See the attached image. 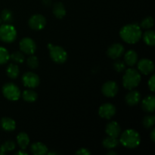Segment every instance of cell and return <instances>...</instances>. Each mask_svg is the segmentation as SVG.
<instances>
[{"label":"cell","mask_w":155,"mask_h":155,"mask_svg":"<svg viewBox=\"0 0 155 155\" xmlns=\"http://www.w3.org/2000/svg\"><path fill=\"white\" fill-rule=\"evenodd\" d=\"M120 37L129 44L136 43L142 36V29L137 24H130L124 26L120 31Z\"/></svg>","instance_id":"1"},{"label":"cell","mask_w":155,"mask_h":155,"mask_svg":"<svg viewBox=\"0 0 155 155\" xmlns=\"http://www.w3.org/2000/svg\"><path fill=\"white\" fill-rule=\"evenodd\" d=\"M141 138L139 133L134 130H127L121 135L120 142L127 148H135L140 144Z\"/></svg>","instance_id":"2"},{"label":"cell","mask_w":155,"mask_h":155,"mask_svg":"<svg viewBox=\"0 0 155 155\" xmlns=\"http://www.w3.org/2000/svg\"><path fill=\"white\" fill-rule=\"evenodd\" d=\"M141 82V75L137 70L130 68L126 71L123 77V85L126 89L131 90L139 86Z\"/></svg>","instance_id":"3"},{"label":"cell","mask_w":155,"mask_h":155,"mask_svg":"<svg viewBox=\"0 0 155 155\" xmlns=\"http://www.w3.org/2000/svg\"><path fill=\"white\" fill-rule=\"evenodd\" d=\"M50 50V57L51 60L57 64H63L68 59V54L62 47L58 45H53L51 44L48 45Z\"/></svg>","instance_id":"4"},{"label":"cell","mask_w":155,"mask_h":155,"mask_svg":"<svg viewBox=\"0 0 155 155\" xmlns=\"http://www.w3.org/2000/svg\"><path fill=\"white\" fill-rule=\"evenodd\" d=\"M17 37V31L11 24H3L0 27V39L6 43L14 42Z\"/></svg>","instance_id":"5"},{"label":"cell","mask_w":155,"mask_h":155,"mask_svg":"<svg viewBox=\"0 0 155 155\" xmlns=\"http://www.w3.org/2000/svg\"><path fill=\"white\" fill-rule=\"evenodd\" d=\"M2 93L10 101H17L21 97V90L18 86L12 83H7L3 86Z\"/></svg>","instance_id":"6"},{"label":"cell","mask_w":155,"mask_h":155,"mask_svg":"<svg viewBox=\"0 0 155 155\" xmlns=\"http://www.w3.org/2000/svg\"><path fill=\"white\" fill-rule=\"evenodd\" d=\"M29 26L31 29L35 30H40L45 27L46 24V19L45 17L39 14L33 15L28 21Z\"/></svg>","instance_id":"7"},{"label":"cell","mask_w":155,"mask_h":155,"mask_svg":"<svg viewBox=\"0 0 155 155\" xmlns=\"http://www.w3.org/2000/svg\"><path fill=\"white\" fill-rule=\"evenodd\" d=\"M22 81L26 87L30 88V89L37 87L40 83L39 77H38L37 74L33 72L25 73L22 77Z\"/></svg>","instance_id":"8"},{"label":"cell","mask_w":155,"mask_h":155,"mask_svg":"<svg viewBox=\"0 0 155 155\" xmlns=\"http://www.w3.org/2000/svg\"><path fill=\"white\" fill-rule=\"evenodd\" d=\"M20 48L22 52L27 54H33L36 49V45L34 41L29 37H25L20 41Z\"/></svg>","instance_id":"9"},{"label":"cell","mask_w":155,"mask_h":155,"mask_svg":"<svg viewBox=\"0 0 155 155\" xmlns=\"http://www.w3.org/2000/svg\"><path fill=\"white\" fill-rule=\"evenodd\" d=\"M118 85L114 81H107L102 86L101 92L103 95L108 98H113L118 92Z\"/></svg>","instance_id":"10"},{"label":"cell","mask_w":155,"mask_h":155,"mask_svg":"<svg viewBox=\"0 0 155 155\" xmlns=\"http://www.w3.org/2000/svg\"><path fill=\"white\" fill-rule=\"evenodd\" d=\"M116 113V107L110 103H105L100 106L98 109V114L104 119H110Z\"/></svg>","instance_id":"11"},{"label":"cell","mask_w":155,"mask_h":155,"mask_svg":"<svg viewBox=\"0 0 155 155\" xmlns=\"http://www.w3.org/2000/svg\"><path fill=\"white\" fill-rule=\"evenodd\" d=\"M138 69L139 72L145 75H148L151 74L154 70V63L149 59L143 58L140 60L138 63Z\"/></svg>","instance_id":"12"},{"label":"cell","mask_w":155,"mask_h":155,"mask_svg":"<svg viewBox=\"0 0 155 155\" xmlns=\"http://www.w3.org/2000/svg\"><path fill=\"white\" fill-rule=\"evenodd\" d=\"M124 52V47L120 43L112 44L107 48V54L109 58L112 59L119 58Z\"/></svg>","instance_id":"13"},{"label":"cell","mask_w":155,"mask_h":155,"mask_svg":"<svg viewBox=\"0 0 155 155\" xmlns=\"http://www.w3.org/2000/svg\"><path fill=\"white\" fill-rule=\"evenodd\" d=\"M105 132L109 136L117 138L121 133V128L118 123L115 122V121H111L106 126Z\"/></svg>","instance_id":"14"},{"label":"cell","mask_w":155,"mask_h":155,"mask_svg":"<svg viewBox=\"0 0 155 155\" xmlns=\"http://www.w3.org/2000/svg\"><path fill=\"white\" fill-rule=\"evenodd\" d=\"M141 99V95L138 91L136 90H132L131 92H129L126 96L125 100L126 102L128 105L130 106H134L137 104L139 102Z\"/></svg>","instance_id":"15"},{"label":"cell","mask_w":155,"mask_h":155,"mask_svg":"<svg viewBox=\"0 0 155 155\" xmlns=\"http://www.w3.org/2000/svg\"><path fill=\"white\" fill-rule=\"evenodd\" d=\"M142 107L147 112H153L155 109V98L154 95H149L143 99Z\"/></svg>","instance_id":"16"},{"label":"cell","mask_w":155,"mask_h":155,"mask_svg":"<svg viewBox=\"0 0 155 155\" xmlns=\"http://www.w3.org/2000/svg\"><path fill=\"white\" fill-rule=\"evenodd\" d=\"M30 151L35 155H44L48 153V148L42 142H35L30 147Z\"/></svg>","instance_id":"17"},{"label":"cell","mask_w":155,"mask_h":155,"mask_svg":"<svg viewBox=\"0 0 155 155\" xmlns=\"http://www.w3.org/2000/svg\"><path fill=\"white\" fill-rule=\"evenodd\" d=\"M125 63L129 66H134L138 61V54L134 50H129L124 56Z\"/></svg>","instance_id":"18"},{"label":"cell","mask_w":155,"mask_h":155,"mask_svg":"<svg viewBox=\"0 0 155 155\" xmlns=\"http://www.w3.org/2000/svg\"><path fill=\"white\" fill-rule=\"evenodd\" d=\"M1 126L3 130L8 132L13 131L16 128L15 121L10 117H3L1 120Z\"/></svg>","instance_id":"19"},{"label":"cell","mask_w":155,"mask_h":155,"mask_svg":"<svg viewBox=\"0 0 155 155\" xmlns=\"http://www.w3.org/2000/svg\"><path fill=\"white\" fill-rule=\"evenodd\" d=\"M17 142L21 149H26L30 143L29 136L26 133H20L17 136Z\"/></svg>","instance_id":"20"},{"label":"cell","mask_w":155,"mask_h":155,"mask_svg":"<svg viewBox=\"0 0 155 155\" xmlns=\"http://www.w3.org/2000/svg\"><path fill=\"white\" fill-rule=\"evenodd\" d=\"M53 14L57 18L61 19L66 15V9L61 2H56L53 6Z\"/></svg>","instance_id":"21"},{"label":"cell","mask_w":155,"mask_h":155,"mask_svg":"<svg viewBox=\"0 0 155 155\" xmlns=\"http://www.w3.org/2000/svg\"><path fill=\"white\" fill-rule=\"evenodd\" d=\"M102 145L107 149L111 150L113 148H116L119 145V141L117 140V138L112 137V136H108V137H106L103 140Z\"/></svg>","instance_id":"22"},{"label":"cell","mask_w":155,"mask_h":155,"mask_svg":"<svg viewBox=\"0 0 155 155\" xmlns=\"http://www.w3.org/2000/svg\"><path fill=\"white\" fill-rule=\"evenodd\" d=\"M22 97L25 101H27V102H34L37 99L38 95L37 93L34 90L27 89V90L24 91L22 94Z\"/></svg>","instance_id":"23"},{"label":"cell","mask_w":155,"mask_h":155,"mask_svg":"<svg viewBox=\"0 0 155 155\" xmlns=\"http://www.w3.org/2000/svg\"><path fill=\"white\" fill-rule=\"evenodd\" d=\"M6 73H7V75L10 78L16 79L20 74L19 68H18V66L17 64H10L8 66L7 70H6Z\"/></svg>","instance_id":"24"},{"label":"cell","mask_w":155,"mask_h":155,"mask_svg":"<svg viewBox=\"0 0 155 155\" xmlns=\"http://www.w3.org/2000/svg\"><path fill=\"white\" fill-rule=\"evenodd\" d=\"M143 39L147 45L154 46L155 44V33L153 30H148L143 35Z\"/></svg>","instance_id":"25"},{"label":"cell","mask_w":155,"mask_h":155,"mask_svg":"<svg viewBox=\"0 0 155 155\" xmlns=\"http://www.w3.org/2000/svg\"><path fill=\"white\" fill-rule=\"evenodd\" d=\"M15 148V143L13 141H7L0 147V154H5L6 152L13 151Z\"/></svg>","instance_id":"26"},{"label":"cell","mask_w":155,"mask_h":155,"mask_svg":"<svg viewBox=\"0 0 155 155\" xmlns=\"http://www.w3.org/2000/svg\"><path fill=\"white\" fill-rule=\"evenodd\" d=\"M10 59V54L6 48L0 47V64H3L8 61Z\"/></svg>","instance_id":"27"},{"label":"cell","mask_w":155,"mask_h":155,"mask_svg":"<svg viewBox=\"0 0 155 155\" xmlns=\"http://www.w3.org/2000/svg\"><path fill=\"white\" fill-rule=\"evenodd\" d=\"M1 19L5 23L12 22L13 20V15L12 12L8 9H5L1 13Z\"/></svg>","instance_id":"28"},{"label":"cell","mask_w":155,"mask_h":155,"mask_svg":"<svg viewBox=\"0 0 155 155\" xmlns=\"http://www.w3.org/2000/svg\"><path fill=\"white\" fill-rule=\"evenodd\" d=\"M155 117L154 115H148L143 119V126L147 129H149L154 125Z\"/></svg>","instance_id":"29"},{"label":"cell","mask_w":155,"mask_h":155,"mask_svg":"<svg viewBox=\"0 0 155 155\" xmlns=\"http://www.w3.org/2000/svg\"><path fill=\"white\" fill-rule=\"evenodd\" d=\"M10 58L16 63H22L24 61V55L21 51H15L10 55Z\"/></svg>","instance_id":"30"},{"label":"cell","mask_w":155,"mask_h":155,"mask_svg":"<svg viewBox=\"0 0 155 155\" xmlns=\"http://www.w3.org/2000/svg\"><path fill=\"white\" fill-rule=\"evenodd\" d=\"M27 66L31 69H36L39 66V60H38L37 57L34 55H31L27 58Z\"/></svg>","instance_id":"31"},{"label":"cell","mask_w":155,"mask_h":155,"mask_svg":"<svg viewBox=\"0 0 155 155\" xmlns=\"http://www.w3.org/2000/svg\"><path fill=\"white\" fill-rule=\"evenodd\" d=\"M154 26V20L151 17H148L145 18V19L142 20L141 22L140 27L143 29H150Z\"/></svg>","instance_id":"32"},{"label":"cell","mask_w":155,"mask_h":155,"mask_svg":"<svg viewBox=\"0 0 155 155\" xmlns=\"http://www.w3.org/2000/svg\"><path fill=\"white\" fill-rule=\"evenodd\" d=\"M114 68L117 72H123L126 69V65L124 61L120 60H117L114 63Z\"/></svg>","instance_id":"33"},{"label":"cell","mask_w":155,"mask_h":155,"mask_svg":"<svg viewBox=\"0 0 155 155\" xmlns=\"http://www.w3.org/2000/svg\"><path fill=\"white\" fill-rule=\"evenodd\" d=\"M148 86L151 91L154 92L155 89V76L153 75L148 80Z\"/></svg>","instance_id":"34"},{"label":"cell","mask_w":155,"mask_h":155,"mask_svg":"<svg viewBox=\"0 0 155 155\" xmlns=\"http://www.w3.org/2000/svg\"><path fill=\"white\" fill-rule=\"evenodd\" d=\"M91 154V152L89 151V149L87 148H80L78 151L76 152V154L79 155H89Z\"/></svg>","instance_id":"35"},{"label":"cell","mask_w":155,"mask_h":155,"mask_svg":"<svg viewBox=\"0 0 155 155\" xmlns=\"http://www.w3.org/2000/svg\"><path fill=\"white\" fill-rule=\"evenodd\" d=\"M42 4H43L45 6H47V7H48V6H50L51 4V0H42Z\"/></svg>","instance_id":"36"},{"label":"cell","mask_w":155,"mask_h":155,"mask_svg":"<svg viewBox=\"0 0 155 155\" xmlns=\"http://www.w3.org/2000/svg\"><path fill=\"white\" fill-rule=\"evenodd\" d=\"M15 154H17V155H26V154H27V153L25 152V151H24V150H23V149H21V150H20V151H18V152L15 153Z\"/></svg>","instance_id":"37"},{"label":"cell","mask_w":155,"mask_h":155,"mask_svg":"<svg viewBox=\"0 0 155 155\" xmlns=\"http://www.w3.org/2000/svg\"><path fill=\"white\" fill-rule=\"evenodd\" d=\"M151 139L153 142H155V130L154 129L152 130V131H151Z\"/></svg>","instance_id":"38"},{"label":"cell","mask_w":155,"mask_h":155,"mask_svg":"<svg viewBox=\"0 0 155 155\" xmlns=\"http://www.w3.org/2000/svg\"><path fill=\"white\" fill-rule=\"evenodd\" d=\"M107 154H108V155H116L117 152H115V151H110L109 152L107 153Z\"/></svg>","instance_id":"39"},{"label":"cell","mask_w":155,"mask_h":155,"mask_svg":"<svg viewBox=\"0 0 155 155\" xmlns=\"http://www.w3.org/2000/svg\"><path fill=\"white\" fill-rule=\"evenodd\" d=\"M1 22H2V19H1V18H0V24H1Z\"/></svg>","instance_id":"40"}]
</instances>
